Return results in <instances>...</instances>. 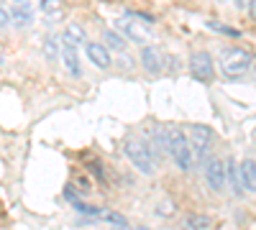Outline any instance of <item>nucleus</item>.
I'll return each instance as SVG.
<instances>
[{"label":"nucleus","mask_w":256,"mask_h":230,"mask_svg":"<svg viewBox=\"0 0 256 230\" xmlns=\"http://www.w3.org/2000/svg\"><path fill=\"white\" fill-rule=\"evenodd\" d=\"M123 154H126L128 161H131L138 172H144L146 177L156 174V159H154V154H152V146H148L146 141H141V138H126Z\"/></svg>","instance_id":"obj_1"},{"label":"nucleus","mask_w":256,"mask_h":230,"mask_svg":"<svg viewBox=\"0 0 256 230\" xmlns=\"http://www.w3.org/2000/svg\"><path fill=\"white\" fill-rule=\"evenodd\" d=\"M251 67H254V54L246 51V49L233 46V49H226V51L220 54V69H223V74L230 77V79L244 77Z\"/></svg>","instance_id":"obj_2"},{"label":"nucleus","mask_w":256,"mask_h":230,"mask_svg":"<svg viewBox=\"0 0 256 230\" xmlns=\"http://www.w3.org/2000/svg\"><path fill=\"white\" fill-rule=\"evenodd\" d=\"M166 151L172 154L174 164L180 166L182 172L192 169V151H190V141H187L184 131H180V128H169L166 131Z\"/></svg>","instance_id":"obj_3"},{"label":"nucleus","mask_w":256,"mask_h":230,"mask_svg":"<svg viewBox=\"0 0 256 230\" xmlns=\"http://www.w3.org/2000/svg\"><path fill=\"white\" fill-rule=\"evenodd\" d=\"M116 26H118L116 33H120L128 41H136V44H141V46H148V41H152V31L136 18H118Z\"/></svg>","instance_id":"obj_4"},{"label":"nucleus","mask_w":256,"mask_h":230,"mask_svg":"<svg viewBox=\"0 0 256 230\" xmlns=\"http://www.w3.org/2000/svg\"><path fill=\"white\" fill-rule=\"evenodd\" d=\"M190 72L198 82H205L210 85L212 79H216V64H212V56L208 51H195L190 59Z\"/></svg>","instance_id":"obj_5"},{"label":"nucleus","mask_w":256,"mask_h":230,"mask_svg":"<svg viewBox=\"0 0 256 230\" xmlns=\"http://www.w3.org/2000/svg\"><path fill=\"white\" fill-rule=\"evenodd\" d=\"M190 131H192V138H187V141H190L192 156L205 159V154H208V149H210V138H212L210 128H208V125H190Z\"/></svg>","instance_id":"obj_6"},{"label":"nucleus","mask_w":256,"mask_h":230,"mask_svg":"<svg viewBox=\"0 0 256 230\" xmlns=\"http://www.w3.org/2000/svg\"><path fill=\"white\" fill-rule=\"evenodd\" d=\"M205 182L212 192H223L226 187V164L220 159H210L205 164Z\"/></svg>","instance_id":"obj_7"},{"label":"nucleus","mask_w":256,"mask_h":230,"mask_svg":"<svg viewBox=\"0 0 256 230\" xmlns=\"http://www.w3.org/2000/svg\"><path fill=\"white\" fill-rule=\"evenodd\" d=\"M138 59H141V64L148 74H159L164 69V59H162V51L156 46H141Z\"/></svg>","instance_id":"obj_8"},{"label":"nucleus","mask_w":256,"mask_h":230,"mask_svg":"<svg viewBox=\"0 0 256 230\" xmlns=\"http://www.w3.org/2000/svg\"><path fill=\"white\" fill-rule=\"evenodd\" d=\"M84 51H88V59L92 61L95 67H100V69H108V67L113 64L110 49H105L102 44H98V41H90V44L84 46Z\"/></svg>","instance_id":"obj_9"},{"label":"nucleus","mask_w":256,"mask_h":230,"mask_svg":"<svg viewBox=\"0 0 256 230\" xmlns=\"http://www.w3.org/2000/svg\"><path fill=\"white\" fill-rule=\"evenodd\" d=\"M238 177H241L244 192L254 195V190H256V164H254V159H246V161L238 164Z\"/></svg>","instance_id":"obj_10"},{"label":"nucleus","mask_w":256,"mask_h":230,"mask_svg":"<svg viewBox=\"0 0 256 230\" xmlns=\"http://www.w3.org/2000/svg\"><path fill=\"white\" fill-rule=\"evenodd\" d=\"M59 59H62V64L67 67V72H70L72 77H82V64H80L77 49H70V46H59Z\"/></svg>","instance_id":"obj_11"},{"label":"nucleus","mask_w":256,"mask_h":230,"mask_svg":"<svg viewBox=\"0 0 256 230\" xmlns=\"http://www.w3.org/2000/svg\"><path fill=\"white\" fill-rule=\"evenodd\" d=\"M84 41V28L77 26V23H70L67 28H64L62 33V41H59V46H70V49H77L80 44Z\"/></svg>","instance_id":"obj_12"},{"label":"nucleus","mask_w":256,"mask_h":230,"mask_svg":"<svg viewBox=\"0 0 256 230\" xmlns=\"http://www.w3.org/2000/svg\"><path fill=\"white\" fill-rule=\"evenodd\" d=\"M226 184L233 190V195H244V187H241V177H238V164L236 161H228L226 164Z\"/></svg>","instance_id":"obj_13"},{"label":"nucleus","mask_w":256,"mask_h":230,"mask_svg":"<svg viewBox=\"0 0 256 230\" xmlns=\"http://www.w3.org/2000/svg\"><path fill=\"white\" fill-rule=\"evenodd\" d=\"M98 220H102V223H108V225H113V228H128V220L120 215V213H116V210H100L98 213Z\"/></svg>","instance_id":"obj_14"},{"label":"nucleus","mask_w":256,"mask_h":230,"mask_svg":"<svg viewBox=\"0 0 256 230\" xmlns=\"http://www.w3.org/2000/svg\"><path fill=\"white\" fill-rule=\"evenodd\" d=\"M31 20H34V15H31V10L24 5V8H16L13 13H10V23L16 26V28H26V26H31Z\"/></svg>","instance_id":"obj_15"},{"label":"nucleus","mask_w":256,"mask_h":230,"mask_svg":"<svg viewBox=\"0 0 256 230\" xmlns=\"http://www.w3.org/2000/svg\"><path fill=\"white\" fill-rule=\"evenodd\" d=\"M102 46L105 49H116V51H123L126 54V38L120 36V33H116V31H105L102 33Z\"/></svg>","instance_id":"obj_16"},{"label":"nucleus","mask_w":256,"mask_h":230,"mask_svg":"<svg viewBox=\"0 0 256 230\" xmlns=\"http://www.w3.org/2000/svg\"><path fill=\"white\" fill-rule=\"evenodd\" d=\"M184 228L187 230H208L210 228V218L208 215H198V213L184 215Z\"/></svg>","instance_id":"obj_17"},{"label":"nucleus","mask_w":256,"mask_h":230,"mask_svg":"<svg viewBox=\"0 0 256 230\" xmlns=\"http://www.w3.org/2000/svg\"><path fill=\"white\" fill-rule=\"evenodd\" d=\"M41 54H44V59H49V61H56L59 59V41L54 36L44 38V44H41Z\"/></svg>","instance_id":"obj_18"},{"label":"nucleus","mask_w":256,"mask_h":230,"mask_svg":"<svg viewBox=\"0 0 256 230\" xmlns=\"http://www.w3.org/2000/svg\"><path fill=\"white\" fill-rule=\"evenodd\" d=\"M41 10H44L49 18H56L64 10V0H41Z\"/></svg>","instance_id":"obj_19"},{"label":"nucleus","mask_w":256,"mask_h":230,"mask_svg":"<svg viewBox=\"0 0 256 230\" xmlns=\"http://www.w3.org/2000/svg\"><path fill=\"white\" fill-rule=\"evenodd\" d=\"M205 26H208V28H212V31H218V33H223V36H241V33H238V28H230V26L220 23V20H208Z\"/></svg>","instance_id":"obj_20"},{"label":"nucleus","mask_w":256,"mask_h":230,"mask_svg":"<svg viewBox=\"0 0 256 230\" xmlns=\"http://www.w3.org/2000/svg\"><path fill=\"white\" fill-rule=\"evenodd\" d=\"M177 213V205L172 202V200H159V205H156V215H164V218H172Z\"/></svg>","instance_id":"obj_21"},{"label":"nucleus","mask_w":256,"mask_h":230,"mask_svg":"<svg viewBox=\"0 0 256 230\" xmlns=\"http://www.w3.org/2000/svg\"><path fill=\"white\" fill-rule=\"evenodd\" d=\"M10 23V13L3 8V5H0V28H3V26H8Z\"/></svg>","instance_id":"obj_22"},{"label":"nucleus","mask_w":256,"mask_h":230,"mask_svg":"<svg viewBox=\"0 0 256 230\" xmlns=\"http://www.w3.org/2000/svg\"><path fill=\"white\" fill-rule=\"evenodd\" d=\"M238 8H248V15H254V0H238Z\"/></svg>","instance_id":"obj_23"},{"label":"nucleus","mask_w":256,"mask_h":230,"mask_svg":"<svg viewBox=\"0 0 256 230\" xmlns=\"http://www.w3.org/2000/svg\"><path fill=\"white\" fill-rule=\"evenodd\" d=\"M126 230H148V228H141V225H138V228H126Z\"/></svg>","instance_id":"obj_24"},{"label":"nucleus","mask_w":256,"mask_h":230,"mask_svg":"<svg viewBox=\"0 0 256 230\" xmlns=\"http://www.w3.org/2000/svg\"><path fill=\"white\" fill-rule=\"evenodd\" d=\"M18 3H26V0H18Z\"/></svg>","instance_id":"obj_25"},{"label":"nucleus","mask_w":256,"mask_h":230,"mask_svg":"<svg viewBox=\"0 0 256 230\" xmlns=\"http://www.w3.org/2000/svg\"><path fill=\"white\" fill-rule=\"evenodd\" d=\"M0 3H3V0H0Z\"/></svg>","instance_id":"obj_26"}]
</instances>
